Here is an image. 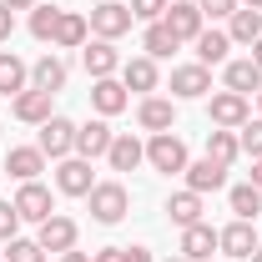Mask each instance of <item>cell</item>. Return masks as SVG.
Listing matches in <instances>:
<instances>
[{
	"instance_id": "6da1fadb",
	"label": "cell",
	"mask_w": 262,
	"mask_h": 262,
	"mask_svg": "<svg viewBox=\"0 0 262 262\" xmlns=\"http://www.w3.org/2000/svg\"><path fill=\"white\" fill-rule=\"evenodd\" d=\"M86 202H91V217H96L101 227H116V222L131 212V192L121 187V182H96V187L86 192Z\"/></svg>"
},
{
	"instance_id": "7a4b0ae2",
	"label": "cell",
	"mask_w": 262,
	"mask_h": 262,
	"mask_svg": "<svg viewBox=\"0 0 262 262\" xmlns=\"http://www.w3.org/2000/svg\"><path fill=\"white\" fill-rule=\"evenodd\" d=\"M146 162L157 166L162 177H182V171H187V141H182L177 131H157V136L146 141Z\"/></svg>"
},
{
	"instance_id": "3957f363",
	"label": "cell",
	"mask_w": 262,
	"mask_h": 262,
	"mask_svg": "<svg viewBox=\"0 0 262 262\" xmlns=\"http://www.w3.org/2000/svg\"><path fill=\"white\" fill-rule=\"evenodd\" d=\"M207 116H212V126L237 131V126H247V121H252V96H237V91H212Z\"/></svg>"
},
{
	"instance_id": "277c9868",
	"label": "cell",
	"mask_w": 262,
	"mask_h": 262,
	"mask_svg": "<svg viewBox=\"0 0 262 262\" xmlns=\"http://www.w3.org/2000/svg\"><path fill=\"white\" fill-rule=\"evenodd\" d=\"M131 5H121V0H101L96 10H91V35L96 40H121V35L131 31Z\"/></svg>"
},
{
	"instance_id": "5b68a950",
	"label": "cell",
	"mask_w": 262,
	"mask_h": 262,
	"mask_svg": "<svg viewBox=\"0 0 262 262\" xmlns=\"http://www.w3.org/2000/svg\"><path fill=\"white\" fill-rule=\"evenodd\" d=\"M162 26L187 46V40H196V35L207 31V15L196 10V0H171V5H166V15H162Z\"/></svg>"
},
{
	"instance_id": "8992f818",
	"label": "cell",
	"mask_w": 262,
	"mask_h": 262,
	"mask_svg": "<svg viewBox=\"0 0 262 262\" xmlns=\"http://www.w3.org/2000/svg\"><path fill=\"white\" fill-rule=\"evenodd\" d=\"M207 91H212V71L202 61L171 66V101H202Z\"/></svg>"
},
{
	"instance_id": "52a82bcc",
	"label": "cell",
	"mask_w": 262,
	"mask_h": 262,
	"mask_svg": "<svg viewBox=\"0 0 262 262\" xmlns=\"http://www.w3.org/2000/svg\"><path fill=\"white\" fill-rule=\"evenodd\" d=\"M35 146H40L51 162L71 157V151H76V121H71V116H51V121L40 126V136H35Z\"/></svg>"
},
{
	"instance_id": "ba28073f",
	"label": "cell",
	"mask_w": 262,
	"mask_h": 262,
	"mask_svg": "<svg viewBox=\"0 0 262 262\" xmlns=\"http://www.w3.org/2000/svg\"><path fill=\"white\" fill-rule=\"evenodd\" d=\"M91 187H96L91 162L86 157H61V166H56V192L61 196H86Z\"/></svg>"
},
{
	"instance_id": "9c48e42d",
	"label": "cell",
	"mask_w": 262,
	"mask_h": 262,
	"mask_svg": "<svg viewBox=\"0 0 262 262\" xmlns=\"http://www.w3.org/2000/svg\"><path fill=\"white\" fill-rule=\"evenodd\" d=\"M111 141H116L111 121H106V116H96V121L76 126V151H71V157H86V162H96V157H106V151H111Z\"/></svg>"
},
{
	"instance_id": "30bf717a",
	"label": "cell",
	"mask_w": 262,
	"mask_h": 262,
	"mask_svg": "<svg viewBox=\"0 0 262 262\" xmlns=\"http://www.w3.org/2000/svg\"><path fill=\"white\" fill-rule=\"evenodd\" d=\"M15 202V212H20V222H46L51 212H56V202H51V187H40V182H20V192L10 196Z\"/></svg>"
},
{
	"instance_id": "8fae6325",
	"label": "cell",
	"mask_w": 262,
	"mask_h": 262,
	"mask_svg": "<svg viewBox=\"0 0 262 262\" xmlns=\"http://www.w3.org/2000/svg\"><path fill=\"white\" fill-rule=\"evenodd\" d=\"M187 192H196V196H207V192H222L227 187V166L222 162H212V157H202V162H187Z\"/></svg>"
},
{
	"instance_id": "7c38bea8",
	"label": "cell",
	"mask_w": 262,
	"mask_h": 262,
	"mask_svg": "<svg viewBox=\"0 0 262 262\" xmlns=\"http://www.w3.org/2000/svg\"><path fill=\"white\" fill-rule=\"evenodd\" d=\"M76 237H81V227H76L71 217H61V212H51V217L40 222V232H35V242H40L46 252H71Z\"/></svg>"
},
{
	"instance_id": "4fadbf2b",
	"label": "cell",
	"mask_w": 262,
	"mask_h": 262,
	"mask_svg": "<svg viewBox=\"0 0 262 262\" xmlns=\"http://www.w3.org/2000/svg\"><path fill=\"white\" fill-rule=\"evenodd\" d=\"M222 91H237V96H257L262 91V71L252 56H242V61H227L222 66Z\"/></svg>"
},
{
	"instance_id": "5bb4252c",
	"label": "cell",
	"mask_w": 262,
	"mask_h": 262,
	"mask_svg": "<svg viewBox=\"0 0 262 262\" xmlns=\"http://www.w3.org/2000/svg\"><path fill=\"white\" fill-rule=\"evenodd\" d=\"M136 126L141 131H171L177 126V101H166V96H141V106H136Z\"/></svg>"
},
{
	"instance_id": "9a60e30c",
	"label": "cell",
	"mask_w": 262,
	"mask_h": 262,
	"mask_svg": "<svg viewBox=\"0 0 262 262\" xmlns=\"http://www.w3.org/2000/svg\"><path fill=\"white\" fill-rule=\"evenodd\" d=\"M81 61H86V71H91V81H101V76H116V71H121L116 40H96V35L81 46Z\"/></svg>"
},
{
	"instance_id": "2e32d148",
	"label": "cell",
	"mask_w": 262,
	"mask_h": 262,
	"mask_svg": "<svg viewBox=\"0 0 262 262\" xmlns=\"http://www.w3.org/2000/svg\"><path fill=\"white\" fill-rule=\"evenodd\" d=\"M217 247H222V252H227V257H237V262H247V257H252V252H257V227H252V222H242V217H237V222H232V227H222V232H217Z\"/></svg>"
},
{
	"instance_id": "e0dca14e",
	"label": "cell",
	"mask_w": 262,
	"mask_h": 262,
	"mask_svg": "<svg viewBox=\"0 0 262 262\" xmlns=\"http://www.w3.org/2000/svg\"><path fill=\"white\" fill-rule=\"evenodd\" d=\"M91 106H96V116H121L131 106V96L116 76H101V81H91Z\"/></svg>"
},
{
	"instance_id": "ac0fdd59",
	"label": "cell",
	"mask_w": 262,
	"mask_h": 262,
	"mask_svg": "<svg viewBox=\"0 0 262 262\" xmlns=\"http://www.w3.org/2000/svg\"><path fill=\"white\" fill-rule=\"evenodd\" d=\"M212 252H222L212 222H192V227H182V257H187V262H207Z\"/></svg>"
},
{
	"instance_id": "d6986e66",
	"label": "cell",
	"mask_w": 262,
	"mask_h": 262,
	"mask_svg": "<svg viewBox=\"0 0 262 262\" xmlns=\"http://www.w3.org/2000/svg\"><path fill=\"white\" fill-rule=\"evenodd\" d=\"M121 86L126 91H141V96H151L157 86H162V71L151 56H136V61H121Z\"/></svg>"
},
{
	"instance_id": "ffe728a7",
	"label": "cell",
	"mask_w": 262,
	"mask_h": 262,
	"mask_svg": "<svg viewBox=\"0 0 262 262\" xmlns=\"http://www.w3.org/2000/svg\"><path fill=\"white\" fill-rule=\"evenodd\" d=\"M10 111H15V121H26V126H46L56 111H51V91H20V96L10 101Z\"/></svg>"
},
{
	"instance_id": "44dd1931",
	"label": "cell",
	"mask_w": 262,
	"mask_h": 262,
	"mask_svg": "<svg viewBox=\"0 0 262 262\" xmlns=\"http://www.w3.org/2000/svg\"><path fill=\"white\" fill-rule=\"evenodd\" d=\"M20 91H31V66L20 61L15 51H0V96H20Z\"/></svg>"
},
{
	"instance_id": "7402d4cb",
	"label": "cell",
	"mask_w": 262,
	"mask_h": 262,
	"mask_svg": "<svg viewBox=\"0 0 262 262\" xmlns=\"http://www.w3.org/2000/svg\"><path fill=\"white\" fill-rule=\"evenodd\" d=\"M106 162H111V171H136V166L146 162V146H141L131 131H116V141H111Z\"/></svg>"
},
{
	"instance_id": "603a6c76",
	"label": "cell",
	"mask_w": 262,
	"mask_h": 262,
	"mask_svg": "<svg viewBox=\"0 0 262 262\" xmlns=\"http://www.w3.org/2000/svg\"><path fill=\"white\" fill-rule=\"evenodd\" d=\"M91 40V20L86 15H76V10H61V26L51 35V46H61V51H81Z\"/></svg>"
},
{
	"instance_id": "cb8c5ba5",
	"label": "cell",
	"mask_w": 262,
	"mask_h": 262,
	"mask_svg": "<svg viewBox=\"0 0 262 262\" xmlns=\"http://www.w3.org/2000/svg\"><path fill=\"white\" fill-rule=\"evenodd\" d=\"M5 171H10L15 182H35V177L46 171V151H40V146H10Z\"/></svg>"
},
{
	"instance_id": "d4e9b609",
	"label": "cell",
	"mask_w": 262,
	"mask_h": 262,
	"mask_svg": "<svg viewBox=\"0 0 262 262\" xmlns=\"http://www.w3.org/2000/svg\"><path fill=\"white\" fill-rule=\"evenodd\" d=\"M66 76H71V71H66V61L56 56V51H51V56H40V61L31 66V86H35V91H51V96L66 91Z\"/></svg>"
},
{
	"instance_id": "484cf974",
	"label": "cell",
	"mask_w": 262,
	"mask_h": 262,
	"mask_svg": "<svg viewBox=\"0 0 262 262\" xmlns=\"http://www.w3.org/2000/svg\"><path fill=\"white\" fill-rule=\"evenodd\" d=\"M227 35H232V46H252L262 35V10H252V5H237L227 15Z\"/></svg>"
},
{
	"instance_id": "4316f807",
	"label": "cell",
	"mask_w": 262,
	"mask_h": 262,
	"mask_svg": "<svg viewBox=\"0 0 262 262\" xmlns=\"http://www.w3.org/2000/svg\"><path fill=\"white\" fill-rule=\"evenodd\" d=\"M196 46V61L207 66V71H212V66H227V51H232V35L227 31H202L192 40Z\"/></svg>"
},
{
	"instance_id": "83f0119b",
	"label": "cell",
	"mask_w": 262,
	"mask_h": 262,
	"mask_svg": "<svg viewBox=\"0 0 262 262\" xmlns=\"http://www.w3.org/2000/svg\"><path fill=\"white\" fill-rule=\"evenodd\" d=\"M166 217H171L177 227L202 222V196H196V192H171V196H166Z\"/></svg>"
},
{
	"instance_id": "f1b7e54d",
	"label": "cell",
	"mask_w": 262,
	"mask_h": 262,
	"mask_svg": "<svg viewBox=\"0 0 262 262\" xmlns=\"http://www.w3.org/2000/svg\"><path fill=\"white\" fill-rule=\"evenodd\" d=\"M207 157H212V162H222L232 171V162H237V157H242V146H237V131H207Z\"/></svg>"
},
{
	"instance_id": "f546056e",
	"label": "cell",
	"mask_w": 262,
	"mask_h": 262,
	"mask_svg": "<svg viewBox=\"0 0 262 262\" xmlns=\"http://www.w3.org/2000/svg\"><path fill=\"white\" fill-rule=\"evenodd\" d=\"M177 46H182V40H177V35L166 31L162 20H151V26H146V35H141V51H146L151 61H166V56H171Z\"/></svg>"
},
{
	"instance_id": "4dcf8cb0",
	"label": "cell",
	"mask_w": 262,
	"mask_h": 262,
	"mask_svg": "<svg viewBox=\"0 0 262 262\" xmlns=\"http://www.w3.org/2000/svg\"><path fill=\"white\" fill-rule=\"evenodd\" d=\"M227 202H232V212H237L242 222H257V212H262V187L242 182V187H232V192H227Z\"/></svg>"
},
{
	"instance_id": "1f68e13d",
	"label": "cell",
	"mask_w": 262,
	"mask_h": 262,
	"mask_svg": "<svg viewBox=\"0 0 262 262\" xmlns=\"http://www.w3.org/2000/svg\"><path fill=\"white\" fill-rule=\"evenodd\" d=\"M56 26H61V5H35V10H31V35H35V40L51 46Z\"/></svg>"
},
{
	"instance_id": "d6a6232c",
	"label": "cell",
	"mask_w": 262,
	"mask_h": 262,
	"mask_svg": "<svg viewBox=\"0 0 262 262\" xmlns=\"http://www.w3.org/2000/svg\"><path fill=\"white\" fill-rule=\"evenodd\" d=\"M5 262H46V247L35 237H10L5 242Z\"/></svg>"
},
{
	"instance_id": "836d02e7",
	"label": "cell",
	"mask_w": 262,
	"mask_h": 262,
	"mask_svg": "<svg viewBox=\"0 0 262 262\" xmlns=\"http://www.w3.org/2000/svg\"><path fill=\"white\" fill-rule=\"evenodd\" d=\"M237 146H242V157H262V116H252L247 126H237Z\"/></svg>"
},
{
	"instance_id": "e575fe53",
	"label": "cell",
	"mask_w": 262,
	"mask_h": 262,
	"mask_svg": "<svg viewBox=\"0 0 262 262\" xmlns=\"http://www.w3.org/2000/svg\"><path fill=\"white\" fill-rule=\"evenodd\" d=\"M126 5H131V15H136L141 26H151V20H162V15H166L171 0H126Z\"/></svg>"
},
{
	"instance_id": "d590c367",
	"label": "cell",
	"mask_w": 262,
	"mask_h": 262,
	"mask_svg": "<svg viewBox=\"0 0 262 262\" xmlns=\"http://www.w3.org/2000/svg\"><path fill=\"white\" fill-rule=\"evenodd\" d=\"M10 237H20V212H15V202H0V242H10Z\"/></svg>"
},
{
	"instance_id": "8d00e7d4",
	"label": "cell",
	"mask_w": 262,
	"mask_h": 262,
	"mask_svg": "<svg viewBox=\"0 0 262 262\" xmlns=\"http://www.w3.org/2000/svg\"><path fill=\"white\" fill-rule=\"evenodd\" d=\"M237 5H242V0H196V10H202L207 20H227Z\"/></svg>"
},
{
	"instance_id": "74e56055",
	"label": "cell",
	"mask_w": 262,
	"mask_h": 262,
	"mask_svg": "<svg viewBox=\"0 0 262 262\" xmlns=\"http://www.w3.org/2000/svg\"><path fill=\"white\" fill-rule=\"evenodd\" d=\"M10 35H15V10L0 5V40H10Z\"/></svg>"
},
{
	"instance_id": "f35d334b",
	"label": "cell",
	"mask_w": 262,
	"mask_h": 262,
	"mask_svg": "<svg viewBox=\"0 0 262 262\" xmlns=\"http://www.w3.org/2000/svg\"><path fill=\"white\" fill-rule=\"evenodd\" d=\"M91 262H126V247H101Z\"/></svg>"
},
{
	"instance_id": "ab89813d",
	"label": "cell",
	"mask_w": 262,
	"mask_h": 262,
	"mask_svg": "<svg viewBox=\"0 0 262 262\" xmlns=\"http://www.w3.org/2000/svg\"><path fill=\"white\" fill-rule=\"evenodd\" d=\"M0 5H5V10H35L40 0H0Z\"/></svg>"
},
{
	"instance_id": "60d3db41",
	"label": "cell",
	"mask_w": 262,
	"mask_h": 262,
	"mask_svg": "<svg viewBox=\"0 0 262 262\" xmlns=\"http://www.w3.org/2000/svg\"><path fill=\"white\" fill-rule=\"evenodd\" d=\"M126 262H151V252L146 247H126Z\"/></svg>"
},
{
	"instance_id": "b9f144b4",
	"label": "cell",
	"mask_w": 262,
	"mask_h": 262,
	"mask_svg": "<svg viewBox=\"0 0 262 262\" xmlns=\"http://www.w3.org/2000/svg\"><path fill=\"white\" fill-rule=\"evenodd\" d=\"M247 182H252V187H262V157L252 162V177H247Z\"/></svg>"
},
{
	"instance_id": "7bdbcfd3",
	"label": "cell",
	"mask_w": 262,
	"mask_h": 262,
	"mask_svg": "<svg viewBox=\"0 0 262 262\" xmlns=\"http://www.w3.org/2000/svg\"><path fill=\"white\" fill-rule=\"evenodd\" d=\"M61 262H91V257H86V252H76V247H71V252H61Z\"/></svg>"
},
{
	"instance_id": "ee69618b",
	"label": "cell",
	"mask_w": 262,
	"mask_h": 262,
	"mask_svg": "<svg viewBox=\"0 0 262 262\" xmlns=\"http://www.w3.org/2000/svg\"><path fill=\"white\" fill-rule=\"evenodd\" d=\"M252 61H257V71H262V35L252 40Z\"/></svg>"
},
{
	"instance_id": "f6af8a7d",
	"label": "cell",
	"mask_w": 262,
	"mask_h": 262,
	"mask_svg": "<svg viewBox=\"0 0 262 262\" xmlns=\"http://www.w3.org/2000/svg\"><path fill=\"white\" fill-rule=\"evenodd\" d=\"M247 262H262V242H257V252H252V257H247Z\"/></svg>"
},
{
	"instance_id": "bcb514c9",
	"label": "cell",
	"mask_w": 262,
	"mask_h": 262,
	"mask_svg": "<svg viewBox=\"0 0 262 262\" xmlns=\"http://www.w3.org/2000/svg\"><path fill=\"white\" fill-rule=\"evenodd\" d=\"M242 5H252V10H262V0H242Z\"/></svg>"
},
{
	"instance_id": "7dc6e473",
	"label": "cell",
	"mask_w": 262,
	"mask_h": 262,
	"mask_svg": "<svg viewBox=\"0 0 262 262\" xmlns=\"http://www.w3.org/2000/svg\"><path fill=\"white\" fill-rule=\"evenodd\" d=\"M166 262H187V257H182V252H177V257H166Z\"/></svg>"
},
{
	"instance_id": "c3c4849f",
	"label": "cell",
	"mask_w": 262,
	"mask_h": 262,
	"mask_svg": "<svg viewBox=\"0 0 262 262\" xmlns=\"http://www.w3.org/2000/svg\"><path fill=\"white\" fill-rule=\"evenodd\" d=\"M257 111H262V91H257Z\"/></svg>"
},
{
	"instance_id": "681fc988",
	"label": "cell",
	"mask_w": 262,
	"mask_h": 262,
	"mask_svg": "<svg viewBox=\"0 0 262 262\" xmlns=\"http://www.w3.org/2000/svg\"><path fill=\"white\" fill-rule=\"evenodd\" d=\"M91 5H101V0H91Z\"/></svg>"
}]
</instances>
